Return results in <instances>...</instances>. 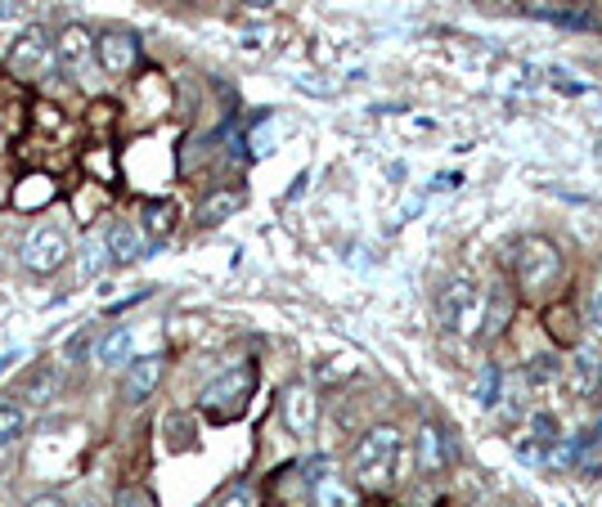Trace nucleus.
<instances>
[{
  "mask_svg": "<svg viewBox=\"0 0 602 507\" xmlns=\"http://www.w3.org/2000/svg\"><path fill=\"white\" fill-rule=\"evenodd\" d=\"M481 306H486V292L472 275H450L441 297H436V319L450 337H476L481 332Z\"/></svg>",
  "mask_w": 602,
  "mask_h": 507,
  "instance_id": "3",
  "label": "nucleus"
},
{
  "mask_svg": "<svg viewBox=\"0 0 602 507\" xmlns=\"http://www.w3.org/2000/svg\"><path fill=\"white\" fill-rule=\"evenodd\" d=\"M414 463H418V471H423V476L445 471V463H450V436H445L436 422H423L418 445H414Z\"/></svg>",
  "mask_w": 602,
  "mask_h": 507,
  "instance_id": "11",
  "label": "nucleus"
},
{
  "mask_svg": "<svg viewBox=\"0 0 602 507\" xmlns=\"http://www.w3.org/2000/svg\"><path fill=\"white\" fill-rule=\"evenodd\" d=\"M315 507H359V494H355L346 480L324 476V480L315 485Z\"/></svg>",
  "mask_w": 602,
  "mask_h": 507,
  "instance_id": "17",
  "label": "nucleus"
},
{
  "mask_svg": "<svg viewBox=\"0 0 602 507\" xmlns=\"http://www.w3.org/2000/svg\"><path fill=\"white\" fill-rule=\"evenodd\" d=\"M68 257H72V242L59 225H37L23 238V270L28 275H55V270H63Z\"/></svg>",
  "mask_w": 602,
  "mask_h": 507,
  "instance_id": "6",
  "label": "nucleus"
},
{
  "mask_svg": "<svg viewBox=\"0 0 602 507\" xmlns=\"http://www.w3.org/2000/svg\"><path fill=\"white\" fill-rule=\"evenodd\" d=\"M589 328L593 332H602V288L593 292V301H589Z\"/></svg>",
  "mask_w": 602,
  "mask_h": 507,
  "instance_id": "28",
  "label": "nucleus"
},
{
  "mask_svg": "<svg viewBox=\"0 0 602 507\" xmlns=\"http://www.w3.org/2000/svg\"><path fill=\"white\" fill-rule=\"evenodd\" d=\"M10 449H14L10 440H0V471H6V463H10Z\"/></svg>",
  "mask_w": 602,
  "mask_h": 507,
  "instance_id": "31",
  "label": "nucleus"
},
{
  "mask_svg": "<svg viewBox=\"0 0 602 507\" xmlns=\"http://www.w3.org/2000/svg\"><path fill=\"white\" fill-rule=\"evenodd\" d=\"M108 266V247H103V233H90L86 242H81V257H77V275L81 279H95L99 270Z\"/></svg>",
  "mask_w": 602,
  "mask_h": 507,
  "instance_id": "18",
  "label": "nucleus"
},
{
  "mask_svg": "<svg viewBox=\"0 0 602 507\" xmlns=\"http://www.w3.org/2000/svg\"><path fill=\"white\" fill-rule=\"evenodd\" d=\"M23 507H68V498L63 494H32Z\"/></svg>",
  "mask_w": 602,
  "mask_h": 507,
  "instance_id": "27",
  "label": "nucleus"
},
{
  "mask_svg": "<svg viewBox=\"0 0 602 507\" xmlns=\"http://www.w3.org/2000/svg\"><path fill=\"white\" fill-rule=\"evenodd\" d=\"M476 396H481V405H495L500 400V368H486V382L476 387Z\"/></svg>",
  "mask_w": 602,
  "mask_h": 507,
  "instance_id": "25",
  "label": "nucleus"
},
{
  "mask_svg": "<svg viewBox=\"0 0 602 507\" xmlns=\"http://www.w3.org/2000/svg\"><path fill=\"white\" fill-rule=\"evenodd\" d=\"M544 328H549V337L557 341V346H575L580 341V315H575V306L571 301H557V306H549L544 310Z\"/></svg>",
  "mask_w": 602,
  "mask_h": 507,
  "instance_id": "16",
  "label": "nucleus"
},
{
  "mask_svg": "<svg viewBox=\"0 0 602 507\" xmlns=\"http://www.w3.org/2000/svg\"><path fill=\"white\" fill-rule=\"evenodd\" d=\"M95 59H99V68H103L108 77H122V72H131V68L140 63V46H136V37H127V32H103V37L95 41Z\"/></svg>",
  "mask_w": 602,
  "mask_h": 507,
  "instance_id": "7",
  "label": "nucleus"
},
{
  "mask_svg": "<svg viewBox=\"0 0 602 507\" xmlns=\"http://www.w3.org/2000/svg\"><path fill=\"white\" fill-rule=\"evenodd\" d=\"M103 247H108V261H117V266H136V261L145 257V233H140L131 220H117V225H108Z\"/></svg>",
  "mask_w": 602,
  "mask_h": 507,
  "instance_id": "10",
  "label": "nucleus"
},
{
  "mask_svg": "<svg viewBox=\"0 0 602 507\" xmlns=\"http://www.w3.org/2000/svg\"><path fill=\"white\" fill-rule=\"evenodd\" d=\"M131 350H136V332L131 328H108L103 337H95L90 359L99 368H127L131 364Z\"/></svg>",
  "mask_w": 602,
  "mask_h": 507,
  "instance_id": "12",
  "label": "nucleus"
},
{
  "mask_svg": "<svg viewBox=\"0 0 602 507\" xmlns=\"http://www.w3.org/2000/svg\"><path fill=\"white\" fill-rule=\"evenodd\" d=\"M513 310H517V292H513V284L500 279L486 292V306H481V337H486V341L504 337V328L513 324Z\"/></svg>",
  "mask_w": 602,
  "mask_h": 507,
  "instance_id": "8",
  "label": "nucleus"
},
{
  "mask_svg": "<svg viewBox=\"0 0 602 507\" xmlns=\"http://www.w3.org/2000/svg\"><path fill=\"white\" fill-rule=\"evenodd\" d=\"M513 292L526 297V301H544L553 297L557 279H562V251L553 238H540V233H522L513 242Z\"/></svg>",
  "mask_w": 602,
  "mask_h": 507,
  "instance_id": "1",
  "label": "nucleus"
},
{
  "mask_svg": "<svg viewBox=\"0 0 602 507\" xmlns=\"http://www.w3.org/2000/svg\"><path fill=\"white\" fill-rule=\"evenodd\" d=\"M571 387H575V396H593L602 387V355L593 346L575 350V359H571Z\"/></svg>",
  "mask_w": 602,
  "mask_h": 507,
  "instance_id": "15",
  "label": "nucleus"
},
{
  "mask_svg": "<svg viewBox=\"0 0 602 507\" xmlns=\"http://www.w3.org/2000/svg\"><path fill=\"white\" fill-rule=\"evenodd\" d=\"M315 418H319V400L306 391V387H293L284 396V422L293 436H310L315 431Z\"/></svg>",
  "mask_w": 602,
  "mask_h": 507,
  "instance_id": "13",
  "label": "nucleus"
},
{
  "mask_svg": "<svg viewBox=\"0 0 602 507\" xmlns=\"http://www.w3.org/2000/svg\"><path fill=\"white\" fill-rule=\"evenodd\" d=\"M28 431V405H19V400H0V440H19Z\"/></svg>",
  "mask_w": 602,
  "mask_h": 507,
  "instance_id": "19",
  "label": "nucleus"
},
{
  "mask_svg": "<svg viewBox=\"0 0 602 507\" xmlns=\"http://www.w3.org/2000/svg\"><path fill=\"white\" fill-rule=\"evenodd\" d=\"M238 207H244V198H238V193H211V198L198 207V225H220V220L234 216Z\"/></svg>",
  "mask_w": 602,
  "mask_h": 507,
  "instance_id": "20",
  "label": "nucleus"
},
{
  "mask_svg": "<svg viewBox=\"0 0 602 507\" xmlns=\"http://www.w3.org/2000/svg\"><path fill=\"white\" fill-rule=\"evenodd\" d=\"M216 507H248V494H229V498H220Z\"/></svg>",
  "mask_w": 602,
  "mask_h": 507,
  "instance_id": "30",
  "label": "nucleus"
},
{
  "mask_svg": "<svg viewBox=\"0 0 602 507\" xmlns=\"http://www.w3.org/2000/svg\"><path fill=\"white\" fill-rule=\"evenodd\" d=\"M50 63H55V32L46 23H28L19 32V41L10 46V72L23 81H37V77H46Z\"/></svg>",
  "mask_w": 602,
  "mask_h": 507,
  "instance_id": "5",
  "label": "nucleus"
},
{
  "mask_svg": "<svg viewBox=\"0 0 602 507\" xmlns=\"http://www.w3.org/2000/svg\"><path fill=\"white\" fill-rule=\"evenodd\" d=\"M90 350H95V341H90V332L81 328V332H72L68 341H63V359L68 364H86L90 359Z\"/></svg>",
  "mask_w": 602,
  "mask_h": 507,
  "instance_id": "24",
  "label": "nucleus"
},
{
  "mask_svg": "<svg viewBox=\"0 0 602 507\" xmlns=\"http://www.w3.org/2000/svg\"><path fill=\"white\" fill-rule=\"evenodd\" d=\"M253 387H257V372H253V364H238V368L220 372L216 382H207V387H203L198 405H203V414H207V418L225 422V418H238V414H244V405H248Z\"/></svg>",
  "mask_w": 602,
  "mask_h": 507,
  "instance_id": "4",
  "label": "nucleus"
},
{
  "mask_svg": "<svg viewBox=\"0 0 602 507\" xmlns=\"http://www.w3.org/2000/svg\"><path fill=\"white\" fill-rule=\"evenodd\" d=\"M171 225H176V202H149V211H145V233H149V238H167Z\"/></svg>",
  "mask_w": 602,
  "mask_h": 507,
  "instance_id": "21",
  "label": "nucleus"
},
{
  "mask_svg": "<svg viewBox=\"0 0 602 507\" xmlns=\"http://www.w3.org/2000/svg\"><path fill=\"white\" fill-rule=\"evenodd\" d=\"M401 467V431L396 427H369L351 454V471L365 489H387Z\"/></svg>",
  "mask_w": 602,
  "mask_h": 507,
  "instance_id": "2",
  "label": "nucleus"
},
{
  "mask_svg": "<svg viewBox=\"0 0 602 507\" xmlns=\"http://www.w3.org/2000/svg\"><path fill=\"white\" fill-rule=\"evenodd\" d=\"M117 507H154V494H145V489H122V494H117Z\"/></svg>",
  "mask_w": 602,
  "mask_h": 507,
  "instance_id": "26",
  "label": "nucleus"
},
{
  "mask_svg": "<svg viewBox=\"0 0 602 507\" xmlns=\"http://www.w3.org/2000/svg\"><path fill=\"white\" fill-rule=\"evenodd\" d=\"M562 372V359L557 355H535L531 359V368H526V377H531V382L535 387H544V382H553V377Z\"/></svg>",
  "mask_w": 602,
  "mask_h": 507,
  "instance_id": "23",
  "label": "nucleus"
},
{
  "mask_svg": "<svg viewBox=\"0 0 602 507\" xmlns=\"http://www.w3.org/2000/svg\"><path fill=\"white\" fill-rule=\"evenodd\" d=\"M162 368H167L162 355H145V359H131L127 364V382H122L127 405H145L154 396V387L162 382Z\"/></svg>",
  "mask_w": 602,
  "mask_h": 507,
  "instance_id": "9",
  "label": "nucleus"
},
{
  "mask_svg": "<svg viewBox=\"0 0 602 507\" xmlns=\"http://www.w3.org/2000/svg\"><path fill=\"white\" fill-rule=\"evenodd\" d=\"M55 396H59V372L55 368H41V372L28 377V400L32 405H50Z\"/></svg>",
  "mask_w": 602,
  "mask_h": 507,
  "instance_id": "22",
  "label": "nucleus"
},
{
  "mask_svg": "<svg viewBox=\"0 0 602 507\" xmlns=\"http://www.w3.org/2000/svg\"><path fill=\"white\" fill-rule=\"evenodd\" d=\"M90 50H95V41H90V32L86 28H63L59 37H55V59H59V68H81L86 59H90Z\"/></svg>",
  "mask_w": 602,
  "mask_h": 507,
  "instance_id": "14",
  "label": "nucleus"
},
{
  "mask_svg": "<svg viewBox=\"0 0 602 507\" xmlns=\"http://www.w3.org/2000/svg\"><path fill=\"white\" fill-rule=\"evenodd\" d=\"M19 14H23L19 0H0V23H10V19H19Z\"/></svg>",
  "mask_w": 602,
  "mask_h": 507,
  "instance_id": "29",
  "label": "nucleus"
}]
</instances>
